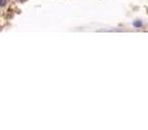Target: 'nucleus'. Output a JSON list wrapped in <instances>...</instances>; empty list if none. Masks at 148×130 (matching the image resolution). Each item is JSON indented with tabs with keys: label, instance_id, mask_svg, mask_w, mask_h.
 Returning a JSON list of instances; mask_svg holds the SVG:
<instances>
[{
	"label": "nucleus",
	"instance_id": "f257e3e1",
	"mask_svg": "<svg viewBox=\"0 0 148 130\" xmlns=\"http://www.w3.org/2000/svg\"><path fill=\"white\" fill-rule=\"evenodd\" d=\"M5 4V0H1V5H4Z\"/></svg>",
	"mask_w": 148,
	"mask_h": 130
}]
</instances>
